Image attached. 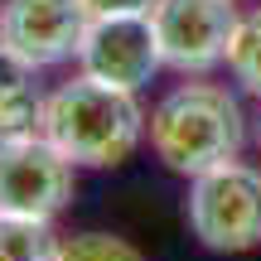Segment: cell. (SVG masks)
Wrapping results in <instances>:
<instances>
[{
    "mask_svg": "<svg viewBox=\"0 0 261 261\" xmlns=\"http://www.w3.org/2000/svg\"><path fill=\"white\" fill-rule=\"evenodd\" d=\"M145 130H150V116L140 112L136 92L112 87L92 73L48 92V107H44V136L73 165H92V169L130 160Z\"/></svg>",
    "mask_w": 261,
    "mask_h": 261,
    "instance_id": "obj_1",
    "label": "cell"
},
{
    "mask_svg": "<svg viewBox=\"0 0 261 261\" xmlns=\"http://www.w3.org/2000/svg\"><path fill=\"white\" fill-rule=\"evenodd\" d=\"M247 140V116L227 87L184 83L150 112V150L174 174H208V169L237 160Z\"/></svg>",
    "mask_w": 261,
    "mask_h": 261,
    "instance_id": "obj_2",
    "label": "cell"
},
{
    "mask_svg": "<svg viewBox=\"0 0 261 261\" xmlns=\"http://www.w3.org/2000/svg\"><path fill=\"white\" fill-rule=\"evenodd\" d=\"M189 227L208 252L261 247V169L227 160L198 174L189 189Z\"/></svg>",
    "mask_w": 261,
    "mask_h": 261,
    "instance_id": "obj_3",
    "label": "cell"
},
{
    "mask_svg": "<svg viewBox=\"0 0 261 261\" xmlns=\"http://www.w3.org/2000/svg\"><path fill=\"white\" fill-rule=\"evenodd\" d=\"M150 24L160 34L165 68L174 73H208L227 58L237 24V0H155Z\"/></svg>",
    "mask_w": 261,
    "mask_h": 261,
    "instance_id": "obj_4",
    "label": "cell"
},
{
    "mask_svg": "<svg viewBox=\"0 0 261 261\" xmlns=\"http://www.w3.org/2000/svg\"><path fill=\"white\" fill-rule=\"evenodd\" d=\"M73 160L48 136H24L0 145V213L10 218H44L63 213L73 198Z\"/></svg>",
    "mask_w": 261,
    "mask_h": 261,
    "instance_id": "obj_5",
    "label": "cell"
},
{
    "mask_svg": "<svg viewBox=\"0 0 261 261\" xmlns=\"http://www.w3.org/2000/svg\"><path fill=\"white\" fill-rule=\"evenodd\" d=\"M87 24L92 15L83 0H5L0 5V39L34 68L77 58Z\"/></svg>",
    "mask_w": 261,
    "mask_h": 261,
    "instance_id": "obj_6",
    "label": "cell"
},
{
    "mask_svg": "<svg viewBox=\"0 0 261 261\" xmlns=\"http://www.w3.org/2000/svg\"><path fill=\"white\" fill-rule=\"evenodd\" d=\"M77 63H83V73L102 77L112 87L140 92L165 68V54H160V34L150 15H102L87 24Z\"/></svg>",
    "mask_w": 261,
    "mask_h": 261,
    "instance_id": "obj_7",
    "label": "cell"
},
{
    "mask_svg": "<svg viewBox=\"0 0 261 261\" xmlns=\"http://www.w3.org/2000/svg\"><path fill=\"white\" fill-rule=\"evenodd\" d=\"M44 107H48V97L34 83V63H24L0 39V145L24 140V136H44Z\"/></svg>",
    "mask_w": 261,
    "mask_h": 261,
    "instance_id": "obj_8",
    "label": "cell"
},
{
    "mask_svg": "<svg viewBox=\"0 0 261 261\" xmlns=\"http://www.w3.org/2000/svg\"><path fill=\"white\" fill-rule=\"evenodd\" d=\"M58 237L44 218L0 213V261H58Z\"/></svg>",
    "mask_w": 261,
    "mask_h": 261,
    "instance_id": "obj_9",
    "label": "cell"
},
{
    "mask_svg": "<svg viewBox=\"0 0 261 261\" xmlns=\"http://www.w3.org/2000/svg\"><path fill=\"white\" fill-rule=\"evenodd\" d=\"M227 68H232V77L252 97H261V10L256 15H242L232 44H227Z\"/></svg>",
    "mask_w": 261,
    "mask_h": 261,
    "instance_id": "obj_10",
    "label": "cell"
},
{
    "mask_svg": "<svg viewBox=\"0 0 261 261\" xmlns=\"http://www.w3.org/2000/svg\"><path fill=\"white\" fill-rule=\"evenodd\" d=\"M58 261H140V252L112 232H83L58 247Z\"/></svg>",
    "mask_w": 261,
    "mask_h": 261,
    "instance_id": "obj_11",
    "label": "cell"
},
{
    "mask_svg": "<svg viewBox=\"0 0 261 261\" xmlns=\"http://www.w3.org/2000/svg\"><path fill=\"white\" fill-rule=\"evenodd\" d=\"M83 5L92 19H102V15H150L155 0H83Z\"/></svg>",
    "mask_w": 261,
    "mask_h": 261,
    "instance_id": "obj_12",
    "label": "cell"
},
{
    "mask_svg": "<svg viewBox=\"0 0 261 261\" xmlns=\"http://www.w3.org/2000/svg\"><path fill=\"white\" fill-rule=\"evenodd\" d=\"M256 145H261V126H256Z\"/></svg>",
    "mask_w": 261,
    "mask_h": 261,
    "instance_id": "obj_13",
    "label": "cell"
}]
</instances>
